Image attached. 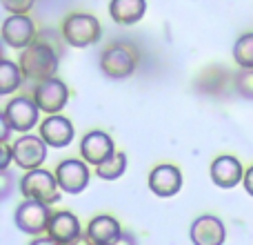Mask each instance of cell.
I'll use <instances>...</instances> for the list:
<instances>
[{"label":"cell","instance_id":"cell-1","mask_svg":"<svg viewBox=\"0 0 253 245\" xmlns=\"http://www.w3.org/2000/svg\"><path fill=\"white\" fill-rule=\"evenodd\" d=\"M20 69L29 80L42 83V80L53 78V74L58 69V56L49 45L34 43L20 56Z\"/></svg>","mask_w":253,"mask_h":245},{"label":"cell","instance_id":"cell-2","mask_svg":"<svg viewBox=\"0 0 253 245\" xmlns=\"http://www.w3.org/2000/svg\"><path fill=\"white\" fill-rule=\"evenodd\" d=\"M58 179L51 172L44 170H29V174L20 181V192L25 198L29 201H40V203H51L60 201V194H58Z\"/></svg>","mask_w":253,"mask_h":245},{"label":"cell","instance_id":"cell-3","mask_svg":"<svg viewBox=\"0 0 253 245\" xmlns=\"http://www.w3.org/2000/svg\"><path fill=\"white\" fill-rule=\"evenodd\" d=\"M65 38L71 47H89L100 40V22L89 13H74L65 20Z\"/></svg>","mask_w":253,"mask_h":245},{"label":"cell","instance_id":"cell-4","mask_svg":"<svg viewBox=\"0 0 253 245\" xmlns=\"http://www.w3.org/2000/svg\"><path fill=\"white\" fill-rule=\"evenodd\" d=\"M16 228L25 234H42L44 230H49L51 223V212H49L47 203L40 201H29L27 198L20 207L16 210Z\"/></svg>","mask_w":253,"mask_h":245},{"label":"cell","instance_id":"cell-5","mask_svg":"<svg viewBox=\"0 0 253 245\" xmlns=\"http://www.w3.org/2000/svg\"><path fill=\"white\" fill-rule=\"evenodd\" d=\"M100 67L105 71V76H109V78H129L135 69V56L125 45H111L102 52Z\"/></svg>","mask_w":253,"mask_h":245},{"label":"cell","instance_id":"cell-6","mask_svg":"<svg viewBox=\"0 0 253 245\" xmlns=\"http://www.w3.org/2000/svg\"><path fill=\"white\" fill-rule=\"evenodd\" d=\"M13 163L22 170H38L47 156V145L38 136H22L11 145Z\"/></svg>","mask_w":253,"mask_h":245},{"label":"cell","instance_id":"cell-7","mask_svg":"<svg viewBox=\"0 0 253 245\" xmlns=\"http://www.w3.org/2000/svg\"><path fill=\"white\" fill-rule=\"evenodd\" d=\"M34 101H36V105L42 112H47V114H58V112L67 105V101H69L67 85L58 78L42 80V83H38V87H36V92H34Z\"/></svg>","mask_w":253,"mask_h":245},{"label":"cell","instance_id":"cell-8","mask_svg":"<svg viewBox=\"0 0 253 245\" xmlns=\"http://www.w3.org/2000/svg\"><path fill=\"white\" fill-rule=\"evenodd\" d=\"M38 110L40 107L36 105V101L20 96V98H13V101L4 107L2 116L13 131H29L31 127L38 122Z\"/></svg>","mask_w":253,"mask_h":245},{"label":"cell","instance_id":"cell-9","mask_svg":"<svg viewBox=\"0 0 253 245\" xmlns=\"http://www.w3.org/2000/svg\"><path fill=\"white\" fill-rule=\"evenodd\" d=\"M227 239L224 223L218 216L205 214L193 221L191 225V243L193 245H222Z\"/></svg>","mask_w":253,"mask_h":245},{"label":"cell","instance_id":"cell-10","mask_svg":"<svg viewBox=\"0 0 253 245\" xmlns=\"http://www.w3.org/2000/svg\"><path fill=\"white\" fill-rule=\"evenodd\" d=\"M34 22L25 16V13H13L4 20L2 25V40L9 47H29L31 40H34Z\"/></svg>","mask_w":253,"mask_h":245},{"label":"cell","instance_id":"cell-11","mask_svg":"<svg viewBox=\"0 0 253 245\" xmlns=\"http://www.w3.org/2000/svg\"><path fill=\"white\" fill-rule=\"evenodd\" d=\"M56 179L60 189L69 194H80L89 185V170L80 161H62L56 170Z\"/></svg>","mask_w":253,"mask_h":245},{"label":"cell","instance_id":"cell-12","mask_svg":"<svg viewBox=\"0 0 253 245\" xmlns=\"http://www.w3.org/2000/svg\"><path fill=\"white\" fill-rule=\"evenodd\" d=\"M149 187L156 196H173L182 187V174L178 167L173 165H158L156 170L149 174Z\"/></svg>","mask_w":253,"mask_h":245},{"label":"cell","instance_id":"cell-13","mask_svg":"<svg viewBox=\"0 0 253 245\" xmlns=\"http://www.w3.org/2000/svg\"><path fill=\"white\" fill-rule=\"evenodd\" d=\"M80 152H83V158L87 163H93V165H100L105 163L109 156H114V140L111 136H107L105 131H91L83 138V145H80Z\"/></svg>","mask_w":253,"mask_h":245},{"label":"cell","instance_id":"cell-14","mask_svg":"<svg viewBox=\"0 0 253 245\" xmlns=\"http://www.w3.org/2000/svg\"><path fill=\"white\" fill-rule=\"evenodd\" d=\"M40 138L51 147H67L74 138V125L65 116L51 114L40 127Z\"/></svg>","mask_w":253,"mask_h":245},{"label":"cell","instance_id":"cell-15","mask_svg":"<svg viewBox=\"0 0 253 245\" xmlns=\"http://www.w3.org/2000/svg\"><path fill=\"white\" fill-rule=\"evenodd\" d=\"M123 237L120 223L114 216H96L87 228V243L89 245H111Z\"/></svg>","mask_w":253,"mask_h":245},{"label":"cell","instance_id":"cell-16","mask_svg":"<svg viewBox=\"0 0 253 245\" xmlns=\"http://www.w3.org/2000/svg\"><path fill=\"white\" fill-rule=\"evenodd\" d=\"M49 237L53 241H58L60 245H71L78 241L80 237V223L74 214L69 212H58L51 216V223H49Z\"/></svg>","mask_w":253,"mask_h":245},{"label":"cell","instance_id":"cell-17","mask_svg":"<svg viewBox=\"0 0 253 245\" xmlns=\"http://www.w3.org/2000/svg\"><path fill=\"white\" fill-rule=\"evenodd\" d=\"M242 179V165L238 163V158L233 156H220L211 165V181L218 187H236Z\"/></svg>","mask_w":253,"mask_h":245},{"label":"cell","instance_id":"cell-18","mask_svg":"<svg viewBox=\"0 0 253 245\" xmlns=\"http://www.w3.org/2000/svg\"><path fill=\"white\" fill-rule=\"evenodd\" d=\"M144 11H147L144 0H111L109 4V13L118 25H133L142 20Z\"/></svg>","mask_w":253,"mask_h":245},{"label":"cell","instance_id":"cell-19","mask_svg":"<svg viewBox=\"0 0 253 245\" xmlns=\"http://www.w3.org/2000/svg\"><path fill=\"white\" fill-rule=\"evenodd\" d=\"M22 69H18V65H13L11 61L0 62V94H11L13 89H18V85L22 83Z\"/></svg>","mask_w":253,"mask_h":245},{"label":"cell","instance_id":"cell-20","mask_svg":"<svg viewBox=\"0 0 253 245\" xmlns=\"http://www.w3.org/2000/svg\"><path fill=\"white\" fill-rule=\"evenodd\" d=\"M125 170H126V156L116 152L114 156H109L105 163L98 165V176L105 181H114V179H118V176H123Z\"/></svg>","mask_w":253,"mask_h":245},{"label":"cell","instance_id":"cell-21","mask_svg":"<svg viewBox=\"0 0 253 245\" xmlns=\"http://www.w3.org/2000/svg\"><path fill=\"white\" fill-rule=\"evenodd\" d=\"M233 58L242 69H253V34H245L238 38L233 47Z\"/></svg>","mask_w":253,"mask_h":245},{"label":"cell","instance_id":"cell-22","mask_svg":"<svg viewBox=\"0 0 253 245\" xmlns=\"http://www.w3.org/2000/svg\"><path fill=\"white\" fill-rule=\"evenodd\" d=\"M236 87H238V92H240V96L253 101V69H242L240 74H238Z\"/></svg>","mask_w":253,"mask_h":245},{"label":"cell","instance_id":"cell-23","mask_svg":"<svg viewBox=\"0 0 253 245\" xmlns=\"http://www.w3.org/2000/svg\"><path fill=\"white\" fill-rule=\"evenodd\" d=\"M36 0H2V7L11 13H27Z\"/></svg>","mask_w":253,"mask_h":245},{"label":"cell","instance_id":"cell-24","mask_svg":"<svg viewBox=\"0 0 253 245\" xmlns=\"http://www.w3.org/2000/svg\"><path fill=\"white\" fill-rule=\"evenodd\" d=\"M11 158H13L11 147H9V145H0V170H7Z\"/></svg>","mask_w":253,"mask_h":245},{"label":"cell","instance_id":"cell-25","mask_svg":"<svg viewBox=\"0 0 253 245\" xmlns=\"http://www.w3.org/2000/svg\"><path fill=\"white\" fill-rule=\"evenodd\" d=\"M245 189L253 196V167H249V172L245 174Z\"/></svg>","mask_w":253,"mask_h":245},{"label":"cell","instance_id":"cell-26","mask_svg":"<svg viewBox=\"0 0 253 245\" xmlns=\"http://www.w3.org/2000/svg\"><path fill=\"white\" fill-rule=\"evenodd\" d=\"M111 245H138V243H135V239L131 237V234H125L123 232V237H120L116 243H111Z\"/></svg>","mask_w":253,"mask_h":245},{"label":"cell","instance_id":"cell-27","mask_svg":"<svg viewBox=\"0 0 253 245\" xmlns=\"http://www.w3.org/2000/svg\"><path fill=\"white\" fill-rule=\"evenodd\" d=\"M29 245H60V243L53 241L51 237H47V239H36V241H31Z\"/></svg>","mask_w":253,"mask_h":245}]
</instances>
